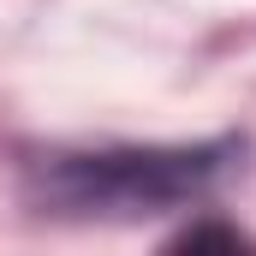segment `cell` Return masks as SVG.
<instances>
[{
  "label": "cell",
  "instance_id": "cell-2",
  "mask_svg": "<svg viewBox=\"0 0 256 256\" xmlns=\"http://www.w3.org/2000/svg\"><path fill=\"white\" fill-rule=\"evenodd\" d=\"M161 256H250L244 232H232L226 220H191Z\"/></svg>",
  "mask_w": 256,
  "mask_h": 256
},
{
  "label": "cell",
  "instance_id": "cell-1",
  "mask_svg": "<svg viewBox=\"0 0 256 256\" xmlns=\"http://www.w3.org/2000/svg\"><path fill=\"white\" fill-rule=\"evenodd\" d=\"M232 143H196V149H108V155H60L48 167V202L84 214H137L167 208L208 191L226 167Z\"/></svg>",
  "mask_w": 256,
  "mask_h": 256
}]
</instances>
